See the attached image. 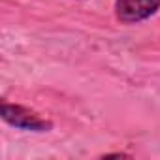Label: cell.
Wrapping results in <instances>:
<instances>
[{"label":"cell","instance_id":"7a4b0ae2","mask_svg":"<svg viewBox=\"0 0 160 160\" xmlns=\"http://www.w3.org/2000/svg\"><path fill=\"white\" fill-rule=\"evenodd\" d=\"M160 10V0H115V17L124 25L149 19Z\"/></svg>","mask_w":160,"mask_h":160},{"label":"cell","instance_id":"6da1fadb","mask_svg":"<svg viewBox=\"0 0 160 160\" xmlns=\"http://www.w3.org/2000/svg\"><path fill=\"white\" fill-rule=\"evenodd\" d=\"M0 115H2L4 122H8L10 126H13L17 130H25V132H49V130H53V122L49 119L42 117L38 111H34L27 106L2 102Z\"/></svg>","mask_w":160,"mask_h":160}]
</instances>
